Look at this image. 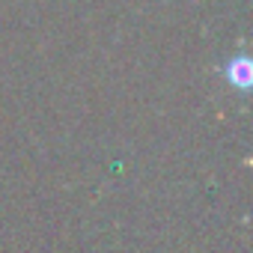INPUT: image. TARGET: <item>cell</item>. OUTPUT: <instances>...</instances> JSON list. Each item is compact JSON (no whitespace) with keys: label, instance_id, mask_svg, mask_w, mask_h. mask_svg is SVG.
Here are the masks:
<instances>
[{"label":"cell","instance_id":"obj_1","mask_svg":"<svg viewBox=\"0 0 253 253\" xmlns=\"http://www.w3.org/2000/svg\"><path fill=\"white\" fill-rule=\"evenodd\" d=\"M247 69H250V63H247V60H238V63L232 66V72H229V78H235L238 84H247V81H250V75H247Z\"/></svg>","mask_w":253,"mask_h":253}]
</instances>
